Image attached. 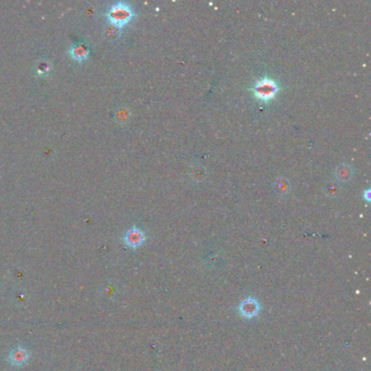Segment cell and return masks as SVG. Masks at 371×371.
<instances>
[{"label": "cell", "mask_w": 371, "mask_h": 371, "mask_svg": "<svg viewBox=\"0 0 371 371\" xmlns=\"http://www.w3.org/2000/svg\"><path fill=\"white\" fill-rule=\"evenodd\" d=\"M106 17L110 24L117 27V29H120L133 19L134 12L127 3L117 2L108 9Z\"/></svg>", "instance_id": "6da1fadb"}, {"label": "cell", "mask_w": 371, "mask_h": 371, "mask_svg": "<svg viewBox=\"0 0 371 371\" xmlns=\"http://www.w3.org/2000/svg\"><path fill=\"white\" fill-rule=\"evenodd\" d=\"M253 90L255 96L258 99L268 102V100L274 98V96L278 94L279 85L274 80L265 77V79L259 80L255 84Z\"/></svg>", "instance_id": "7a4b0ae2"}, {"label": "cell", "mask_w": 371, "mask_h": 371, "mask_svg": "<svg viewBox=\"0 0 371 371\" xmlns=\"http://www.w3.org/2000/svg\"><path fill=\"white\" fill-rule=\"evenodd\" d=\"M260 311V304L259 301L253 299V297H247L244 300H242V303L239 306V313L246 319L255 318L256 316H258Z\"/></svg>", "instance_id": "3957f363"}, {"label": "cell", "mask_w": 371, "mask_h": 371, "mask_svg": "<svg viewBox=\"0 0 371 371\" xmlns=\"http://www.w3.org/2000/svg\"><path fill=\"white\" fill-rule=\"evenodd\" d=\"M123 241L130 248H137V247L143 245V243L145 242V233L141 229L133 227L125 233Z\"/></svg>", "instance_id": "277c9868"}, {"label": "cell", "mask_w": 371, "mask_h": 371, "mask_svg": "<svg viewBox=\"0 0 371 371\" xmlns=\"http://www.w3.org/2000/svg\"><path fill=\"white\" fill-rule=\"evenodd\" d=\"M30 357V353L27 352L25 349L19 346L11 351L10 355H9V359H10V363L15 366H22L24 365L27 359Z\"/></svg>", "instance_id": "5b68a950"}, {"label": "cell", "mask_w": 371, "mask_h": 371, "mask_svg": "<svg viewBox=\"0 0 371 371\" xmlns=\"http://www.w3.org/2000/svg\"><path fill=\"white\" fill-rule=\"evenodd\" d=\"M70 57L75 61H84L86 58L88 57L89 54V50L88 47L84 44H74L70 48Z\"/></svg>", "instance_id": "8992f818"}, {"label": "cell", "mask_w": 371, "mask_h": 371, "mask_svg": "<svg viewBox=\"0 0 371 371\" xmlns=\"http://www.w3.org/2000/svg\"><path fill=\"white\" fill-rule=\"evenodd\" d=\"M352 176H353L352 168L350 166H347V164H341V166H338L336 168V177L338 181L341 182L349 181L352 177Z\"/></svg>", "instance_id": "52a82bcc"}, {"label": "cell", "mask_w": 371, "mask_h": 371, "mask_svg": "<svg viewBox=\"0 0 371 371\" xmlns=\"http://www.w3.org/2000/svg\"><path fill=\"white\" fill-rule=\"evenodd\" d=\"M274 189H276L278 194L284 195L290 191V183H288L285 178H278V180L274 182Z\"/></svg>", "instance_id": "ba28073f"}, {"label": "cell", "mask_w": 371, "mask_h": 371, "mask_svg": "<svg viewBox=\"0 0 371 371\" xmlns=\"http://www.w3.org/2000/svg\"><path fill=\"white\" fill-rule=\"evenodd\" d=\"M36 72L38 75H46L50 72V65L47 61H39L37 67H36Z\"/></svg>", "instance_id": "9c48e42d"}, {"label": "cell", "mask_w": 371, "mask_h": 371, "mask_svg": "<svg viewBox=\"0 0 371 371\" xmlns=\"http://www.w3.org/2000/svg\"><path fill=\"white\" fill-rule=\"evenodd\" d=\"M129 117V111L126 109H121L116 113V118L119 122H124Z\"/></svg>", "instance_id": "30bf717a"}, {"label": "cell", "mask_w": 371, "mask_h": 371, "mask_svg": "<svg viewBox=\"0 0 371 371\" xmlns=\"http://www.w3.org/2000/svg\"><path fill=\"white\" fill-rule=\"evenodd\" d=\"M106 33H107L108 36H111V37H114V36L118 34V29H117V27L112 26V25H110L108 29H107Z\"/></svg>", "instance_id": "8fae6325"}, {"label": "cell", "mask_w": 371, "mask_h": 371, "mask_svg": "<svg viewBox=\"0 0 371 371\" xmlns=\"http://www.w3.org/2000/svg\"><path fill=\"white\" fill-rule=\"evenodd\" d=\"M364 198H365L366 200H367V201L370 200V191H369V190H367V191H366L365 193H364Z\"/></svg>", "instance_id": "7c38bea8"}]
</instances>
